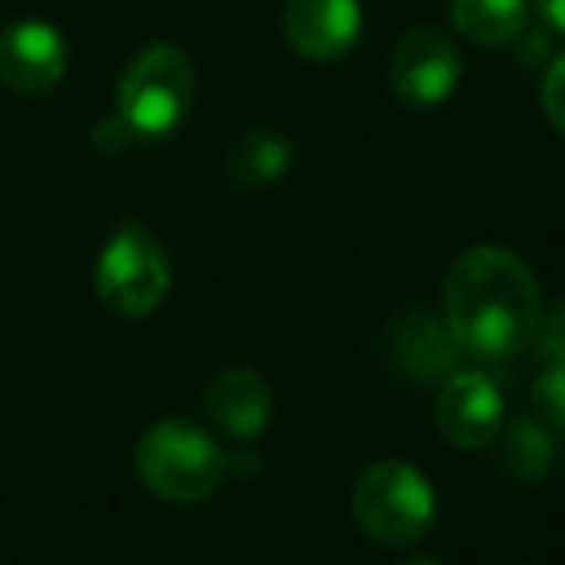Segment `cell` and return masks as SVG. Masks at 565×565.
<instances>
[{
    "label": "cell",
    "mask_w": 565,
    "mask_h": 565,
    "mask_svg": "<svg viewBox=\"0 0 565 565\" xmlns=\"http://www.w3.org/2000/svg\"><path fill=\"white\" fill-rule=\"evenodd\" d=\"M205 411L210 418L236 441L256 438L271 418V392L264 376L252 369H228L217 372L213 384L205 387Z\"/></svg>",
    "instance_id": "cell-11"
},
{
    "label": "cell",
    "mask_w": 565,
    "mask_h": 565,
    "mask_svg": "<svg viewBox=\"0 0 565 565\" xmlns=\"http://www.w3.org/2000/svg\"><path fill=\"white\" fill-rule=\"evenodd\" d=\"M282 35L307 63H338L361 40V4L356 0H287Z\"/></svg>",
    "instance_id": "cell-9"
},
{
    "label": "cell",
    "mask_w": 565,
    "mask_h": 565,
    "mask_svg": "<svg viewBox=\"0 0 565 565\" xmlns=\"http://www.w3.org/2000/svg\"><path fill=\"white\" fill-rule=\"evenodd\" d=\"M295 163V148L287 136L267 132V128H256V132H241L225 151V174L236 182V186H267V182L282 179Z\"/></svg>",
    "instance_id": "cell-12"
},
{
    "label": "cell",
    "mask_w": 565,
    "mask_h": 565,
    "mask_svg": "<svg viewBox=\"0 0 565 565\" xmlns=\"http://www.w3.org/2000/svg\"><path fill=\"white\" fill-rule=\"evenodd\" d=\"M449 17L465 40L480 47H503L515 35H523L531 4L526 0H454Z\"/></svg>",
    "instance_id": "cell-13"
},
{
    "label": "cell",
    "mask_w": 565,
    "mask_h": 565,
    "mask_svg": "<svg viewBox=\"0 0 565 565\" xmlns=\"http://www.w3.org/2000/svg\"><path fill=\"white\" fill-rule=\"evenodd\" d=\"M534 418L542 426H565V364H550L539 380H534Z\"/></svg>",
    "instance_id": "cell-15"
},
{
    "label": "cell",
    "mask_w": 565,
    "mask_h": 565,
    "mask_svg": "<svg viewBox=\"0 0 565 565\" xmlns=\"http://www.w3.org/2000/svg\"><path fill=\"white\" fill-rule=\"evenodd\" d=\"M539 345H542V353L550 356V364H565V302H557L554 315L542 318Z\"/></svg>",
    "instance_id": "cell-17"
},
{
    "label": "cell",
    "mask_w": 565,
    "mask_h": 565,
    "mask_svg": "<svg viewBox=\"0 0 565 565\" xmlns=\"http://www.w3.org/2000/svg\"><path fill=\"white\" fill-rule=\"evenodd\" d=\"M225 469V449L186 418L156 423L136 446V472L167 503H198L213 495Z\"/></svg>",
    "instance_id": "cell-3"
},
{
    "label": "cell",
    "mask_w": 565,
    "mask_h": 565,
    "mask_svg": "<svg viewBox=\"0 0 565 565\" xmlns=\"http://www.w3.org/2000/svg\"><path fill=\"white\" fill-rule=\"evenodd\" d=\"M392 356L415 384H446L457 372L461 349L441 318L407 315L392 330Z\"/></svg>",
    "instance_id": "cell-10"
},
{
    "label": "cell",
    "mask_w": 565,
    "mask_h": 565,
    "mask_svg": "<svg viewBox=\"0 0 565 565\" xmlns=\"http://www.w3.org/2000/svg\"><path fill=\"white\" fill-rule=\"evenodd\" d=\"M403 565H438L434 557H411V562H403Z\"/></svg>",
    "instance_id": "cell-19"
},
{
    "label": "cell",
    "mask_w": 565,
    "mask_h": 565,
    "mask_svg": "<svg viewBox=\"0 0 565 565\" xmlns=\"http://www.w3.org/2000/svg\"><path fill=\"white\" fill-rule=\"evenodd\" d=\"M441 310L461 356L508 361L542 326V295L531 267L508 248L480 244L454 259L441 282Z\"/></svg>",
    "instance_id": "cell-1"
},
{
    "label": "cell",
    "mask_w": 565,
    "mask_h": 565,
    "mask_svg": "<svg viewBox=\"0 0 565 565\" xmlns=\"http://www.w3.org/2000/svg\"><path fill=\"white\" fill-rule=\"evenodd\" d=\"M457 82H461V55L446 32L423 24L395 43L392 89L399 94V102L415 109H434L454 94Z\"/></svg>",
    "instance_id": "cell-6"
},
{
    "label": "cell",
    "mask_w": 565,
    "mask_h": 565,
    "mask_svg": "<svg viewBox=\"0 0 565 565\" xmlns=\"http://www.w3.org/2000/svg\"><path fill=\"white\" fill-rule=\"evenodd\" d=\"M194 66L174 43H151L128 63L117 89V117L132 140H167L194 105Z\"/></svg>",
    "instance_id": "cell-2"
},
{
    "label": "cell",
    "mask_w": 565,
    "mask_h": 565,
    "mask_svg": "<svg viewBox=\"0 0 565 565\" xmlns=\"http://www.w3.org/2000/svg\"><path fill=\"white\" fill-rule=\"evenodd\" d=\"M66 74V40L47 20H17L0 32V86L12 94H47Z\"/></svg>",
    "instance_id": "cell-8"
},
{
    "label": "cell",
    "mask_w": 565,
    "mask_h": 565,
    "mask_svg": "<svg viewBox=\"0 0 565 565\" xmlns=\"http://www.w3.org/2000/svg\"><path fill=\"white\" fill-rule=\"evenodd\" d=\"M534 9H539V17L546 20V28L565 32V0H534Z\"/></svg>",
    "instance_id": "cell-18"
},
{
    "label": "cell",
    "mask_w": 565,
    "mask_h": 565,
    "mask_svg": "<svg viewBox=\"0 0 565 565\" xmlns=\"http://www.w3.org/2000/svg\"><path fill=\"white\" fill-rule=\"evenodd\" d=\"M438 430L457 449H480L503 434V392L488 372H454L438 392Z\"/></svg>",
    "instance_id": "cell-7"
},
{
    "label": "cell",
    "mask_w": 565,
    "mask_h": 565,
    "mask_svg": "<svg viewBox=\"0 0 565 565\" xmlns=\"http://www.w3.org/2000/svg\"><path fill=\"white\" fill-rule=\"evenodd\" d=\"M554 465V441H550V426L539 418H519L508 426V441H503V469L519 484H534L542 480Z\"/></svg>",
    "instance_id": "cell-14"
},
{
    "label": "cell",
    "mask_w": 565,
    "mask_h": 565,
    "mask_svg": "<svg viewBox=\"0 0 565 565\" xmlns=\"http://www.w3.org/2000/svg\"><path fill=\"white\" fill-rule=\"evenodd\" d=\"M542 109H546L550 125L565 132V55H557L542 78Z\"/></svg>",
    "instance_id": "cell-16"
},
{
    "label": "cell",
    "mask_w": 565,
    "mask_h": 565,
    "mask_svg": "<svg viewBox=\"0 0 565 565\" xmlns=\"http://www.w3.org/2000/svg\"><path fill=\"white\" fill-rule=\"evenodd\" d=\"M97 299L120 318H148L171 291V264L156 236L128 221L109 236L94 271Z\"/></svg>",
    "instance_id": "cell-4"
},
{
    "label": "cell",
    "mask_w": 565,
    "mask_h": 565,
    "mask_svg": "<svg viewBox=\"0 0 565 565\" xmlns=\"http://www.w3.org/2000/svg\"><path fill=\"white\" fill-rule=\"evenodd\" d=\"M353 515L384 546H407L434 523V488L415 465L380 461L353 484Z\"/></svg>",
    "instance_id": "cell-5"
}]
</instances>
